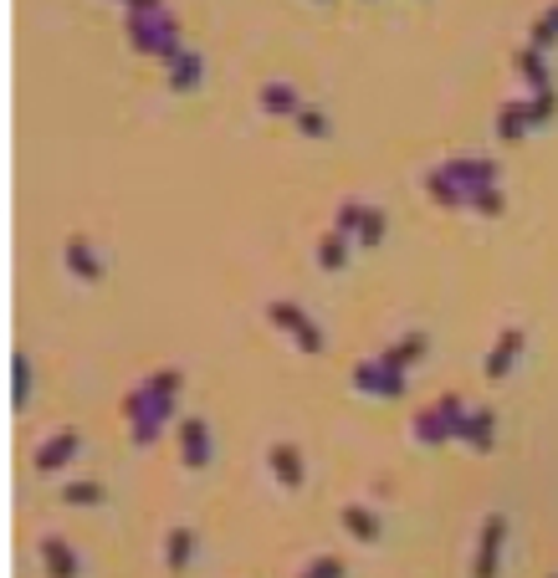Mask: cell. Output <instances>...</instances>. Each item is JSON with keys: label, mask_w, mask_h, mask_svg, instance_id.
Returning <instances> with one entry per match:
<instances>
[{"label": "cell", "mask_w": 558, "mask_h": 578, "mask_svg": "<svg viewBox=\"0 0 558 578\" xmlns=\"http://www.w3.org/2000/svg\"><path fill=\"white\" fill-rule=\"evenodd\" d=\"M461 420H466L461 399H456V394H446L441 405H425V410L415 415V440H420V446H441V440L461 435Z\"/></svg>", "instance_id": "cell-2"}, {"label": "cell", "mask_w": 558, "mask_h": 578, "mask_svg": "<svg viewBox=\"0 0 558 578\" xmlns=\"http://www.w3.org/2000/svg\"><path fill=\"white\" fill-rule=\"evenodd\" d=\"M262 108H267V113H303V108H297V93H292L287 82L262 87Z\"/></svg>", "instance_id": "cell-17"}, {"label": "cell", "mask_w": 558, "mask_h": 578, "mask_svg": "<svg viewBox=\"0 0 558 578\" xmlns=\"http://www.w3.org/2000/svg\"><path fill=\"white\" fill-rule=\"evenodd\" d=\"M318 261L328 266V272H338L343 261H349V236L343 231H333V236H323V246H318Z\"/></svg>", "instance_id": "cell-18"}, {"label": "cell", "mask_w": 558, "mask_h": 578, "mask_svg": "<svg viewBox=\"0 0 558 578\" xmlns=\"http://www.w3.org/2000/svg\"><path fill=\"white\" fill-rule=\"evenodd\" d=\"M128 41H134L139 52H149V57H164V62H175L185 47H180V26H175V16L169 11H159V16H128Z\"/></svg>", "instance_id": "cell-1"}, {"label": "cell", "mask_w": 558, "mask_h": 578, "mask_svg": "<svg viewBox=\"0 0 558 578\" xmlns=\"http://www.w3.org/2000/svg\"><path fill=\"white\" fill-rule=\"evenodd\" d=\"M523 353V333L518 328H507L502 338H497V348L487 353V379H507V369H512V359Z\"/></svg>", "instance_id": "cell-9"}, {"label": "cell", "mask_w": 558, "mask_h": 578, "mask_svg": "<svg viewBox=\"0 0 558 578\" xmlns=\"http://www.w3.org/2000/svg\"><path fill=\"white\" fill-rule=\"evenodd\" d=\"M297 128H303L308 139H328V118H323L318 108H303V113H297Z\"/></svg>", "instance_id": "cell-23"}, {"label": "cell", "mask_w": 558, "mask_h": 578, "mask_svg": "<svg viewBox=\"0 0 558 578\" xmlns=\"http://www.w3.org/2000/svg\"><path fill=\"white\" fill-rule=\"evenodd\" d=\"M553 41H558V6H548V16L533 26V41H528V47H538V52H548L553 47Z\"/></svg>", "instance_id": "cell-21"}, {"label": "cell", "mask_w": 558, "mask_h": 578, "mask_svg": "<svg viewBox=\"0 0 558 578\" xmlns=\"http://www.w3.org/2000/svg\"><path fill=\"white\" fill-rule=\"evenodd\" d=\"M180 451H185V466H190V471H200V466L210 461V430H205L200 415H185V420H180Z\"/></svg>", "instance_id": "cell-7"}, {"label": "cell", "mask_w": 558, "mask_h": 578, "mask_svg": "<svg viewBox=\"0 0 558 578\" xmlns=\"http://www.w3.org/2000/svg\"><path fill=\"white\" fill-rule=\"evenodd\" d=\"M21 394H31V364L26 359H16V399Z\"/></svg>", "instance_id": "cell-28"}, {"label": "cell", "mask_w": 558, "mask_h": 578, "mask_svg": "<svg viewBox=\"0 0 558 578\" xmlns=\"http://www.w3.org/2000/svg\"><path fill=\"white\" fill-rule=\"evenodd\" d=\"M471 205H477L482 215H502V190H497V185H487V190L471 195Z\"/></svg>", "instance_id": "cell-26"}, {"label": "cell", "mask_w": 558, "mask_h": 578, "mask_svg": "<svg viewBox=\"0 0 558 578\" xmlns=\"http://www.w3.org/2000/svg\"><path fill=\"white\" fill-rule=\"evenodd\" d=\"M267 318H272V323H282V328L292 333V343L303 348V353H323V333H318L303 313H297L292 302H272V307H267Z\"/></svg>", "instance_id": "cell-4"}, {"label": "cell", "mask_w": 558, "mask_h": 578, "mask_svg": "<svg viewBox=\"0 0 558 578\" xmlns=\"http://www.w3.org/2000/svg\"><path fill=\"white\" fill-rule=\"evenodd\" d=\"M303 578H343V558L323 553V558H313V563L303 568Z\"/></svg>", "instance_id": "cell-22"}, {"label": "cell", "mask_w": 558, "mask_h": 578, "mask_svg": "<svg viewBox=\"0 0 558 578\" xmlns=\"http://www.w3.org/2000/svg\"><path fill=\"white\" fill-rule=\"evenodd\" d=\"M169 82H175L180 87V93H190V87H200V57L185 47L175 62H169Z\"/></svg>", "instance_id": "cell-16"}, {"label": "cell", "mask_w": 558, "mask_h": 578, "mask_svg": "<svg viewBox=\"0 0 558 578\" xmlns=\"http://www.w3.org/2000/svg\"><path fill=\"white\" fill-rule=\"evenodd\" d=\"M528 128H533V108L528 103H507L497 113V133H502V139H523Z\"/></svg>", "instance_id": "cell-12"}, {"label": "cell", "mask_w": 558, "mask_h": 578, "mask_svg": "<svg viewBox=\"0 0 558 578\" xmlns=\"http://www.w3.org/2000/svg\"><path fill=\"white\" fill-rule=\"evenodd\" d=\"M343 527H349L359 543H379V517L369 507H343Z\"/></svg>", "instance_id": "cell-15"}, {"label": "cell", "mask_w": 558, "mask_h": 578, "mask_svg": "<svg viewBox=\"0 0 558 578\" xmlns=\"http://www.w3.org/2000/svg\"><path fill=\"white\" fill-rule=\"evenodd\" d=\"M41 568L47 578H77V553L62 538H41Z\"/></svg>", "instance_id": "cell-8"}, {"label": "cell", "mask_w": 558, "mask_h": 578, "mask_svg": "<svg viewBox=\"0 0 558 578\" xmlns=\"http://www.w3.org/2000/svg\"><path fill=\"white\" fill-rule=\"evenodd\" d=\"M364 210H369V205H338V231L354 236V231L364 226Z\"/></svg>", "instance_id": "cell-24"}, {"label": "cell", "mask_w": 558, "mask_h": 578, "mask_svg": "<svg viewBox=\"0 0 558 578\" xmlns=\"http://www.w3.org/2000/svg\"><path fill=\"white\" fill-rule=\"evenodd\" d=\"M502 538H507V517H487L482 538H477V558H471V573L477 578H497V558H502Z\"/></svg>", "instance_id": "cell-3"}, {"label": "cell", "mask_w": 558, "mask_h": 578, "mask_svg": "<svg viewBox=\"0 0 558 578\" xmlns=\"http://www.w3.org/2000/svg\"><path fill=\"white\" fill-rule=\"evenodd\" d=\"M67 266H72V272H77L82 282H98V277H103V261L93 256V246L82 241V236H72V241H67Z\"/></svg>", "instance_id": "cell-11"}, {"label": "cell", "mask_w": 558, "mask_h": 578, "mask_svg": "<svg viewBox=\"0 0 558 578\" xmlns=\"http://www.w3.org/2000/svg\"><path fill=\"white\" fill-rule=\"evenodd\" d=\"M518 72L538 87V93H548V72H543V52H538V47H523V52H518Z\"/></svg>", "instance_id": "cell-19"}, {"label": "cell", "mask_w": 558, "mask_h": 578, "mask_svg": "<svg viewBox=\"0 0 558 578\" xmlns=\"http://www.w3.org/2000/svg\"><path fill=\"white\" fill-rule=\"evenodd\" d=\"M354 384H359L364 394H384V399L405 394V374H400V369H390L384 359H374V364H359V369H354Z\"/></svg>", "instance_id": "cell-6"}, {"label": "cell", "mask_w": 558, "mask_h": 578, "mask_svg": "<svg viewBox=\"0 0 558 578\" xmlns=\"http://www.w3.org/2000/svg\"><path fill=\"white\" fill-rule=\"evenodd\" d=\"M62 497H67L72 507H98V502H103V486H98V481H67Z\"/></svg>", "instance_id": "cell-20"}, {"label": "cell", "mask_w": 558, "mask_h": 578, "mask_svg": "<svg viewBox=\"0 0 558 578\" xmlns=\"http://www.w3.org/2000/svg\"><path fill=\"white\" fill-rule=\"evenodd\" d=\"M272 471L282 486H303V456H297V446H272Z\"/></svg>", "instance_id": "cell-13"}, {"label": "cell", "mask_w": 558, "mask_h": 578, "mask_svg": "<svg viewBox=\"0 0 558 578\" xmlns=\"http://www.w3.org/2000/svg\"><path fill=\"white\" fill-rule=\"evenodd\" d=\"M384 236V215L379 210H364V226H359V246H374Z\"/></svg>", "instance_id": "cell-25"}, {"label": "cell", "mask_w": 558, "mask_h": 578, "mask_svg": "<svg viewBox=\"0 0 558 578\" xmlns=\"http://www.w3.org/2000/svg\"><path fill=\"white\" fill-rule=\"evenodd\" d=\"M190 553H195V532H190V527H169V553H164L169 573H185Z\"/></svg>", "instance_id": "cell-14"}, {"label": "cell", "mask_w": 558, "mask_h": 578, "mask_svg": "<svg viewBox=\"0 0 558 578\" xmlns=\"http://www.w3.org/2000/svg\"><path fill=\"white\" fill-rule=\"evenodd\" d=\"M77 451H82V435H77V430H57L52 440H41L36 471H41V476H52V471H62L67 461H77Z\"/></svg>", "instance_id": "cell-5"}, {"label": "cell", "mask_w": 558, "mask_h": 578, "mask_svg": "<svg viewBox=\"0 0 558 578\" xmlns=\"http://www.w3.org/2000/svg\"><path fill=\"white\" fill-rule=\"evenodd\" d=\"M553 578H558V573H553Z\"/></svg>", "instance_id": "cell-29"}, {"label": "cell", "mask_w": 558, "mask_h": 578, "mask_svg": "<svg viewBox=\"0 0 558 578\" xmlns=\"http://www.w3.org/2000/svg\"><path fill=\"white\" fill-rule=\"evenodd\" d=\"M492 435H497V425H492V410H466V420H461V440H466V446H477V451H492Z\"/></svg>", "instance_id": "cell-10"}, {"label": "cell", "mask_w": 558, "mask_h": 578, "mask_svg": "<svg viewBox=\"0 0 558 578\" xmlns=\"http://www.w3.org/2000/svg\"><path fill=\"white\" fill-rule=\"evenodd\" d=\"M164 0H128V16H159Z\"/></svg>", "instance_id": "cell-27"}]
</instances>
